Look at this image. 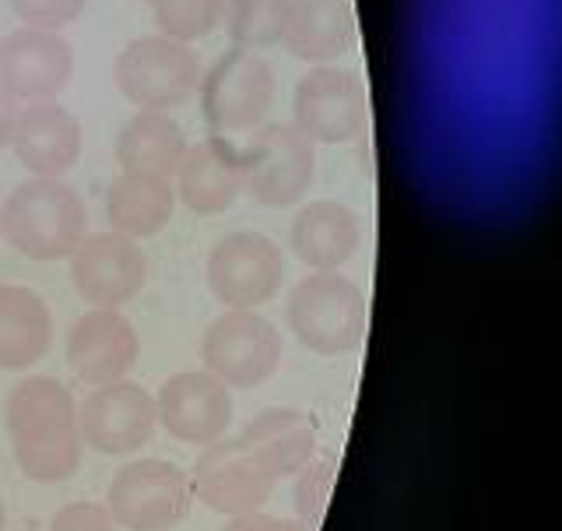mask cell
<instances>
[{
	"label": "cell",
	"instance_id": "2",
	"mask_svg": "<svg viewBox=\"0 0 562 531\" xmlns=\"http://www.w3.org/2000/svg\"><path fill=\"white\" fill-rule=\"evenodd\" d=\"M0 219H4V240L29 261H67L88 236L81 193L46 176L18 184L0 208Z\"/></svg>",
	"mask_w": 562,
	"mask_h": 531
},
{
	"label": "cell",
	"instance_id": "18",
	"mask_svg": "<svg viewBox=\"0 0 562 531\" xmlns=\"http://www.w3.org/2000/svg\"><path fill=\"white\" fill-rule=\"evenodd\" d=\"M11 148L32 176L60 180L81 163V123L57 102H32L18 117Z\"/></svg>",
	"mask_w": 562,
	"mask_h": 531
},
{
	"label": "cell",
	"instance_id": "21",
	"mask_svg": "<svg viewBox=\"0 0 562 531\" xmlns=\"http://www.w3.org/2000/svg\"><path fill=\"white\" fill-rule=\"evenodd\" d=\"M53 342L46 299L29 286H0V369H29Z\"/></svg>",
	"mask_w": 562,
	"mask_h": 531
},
{
	"label": "cell",
	"instance_id": "23",
	"mask_svg": "<svg viewBox=\"0 0 562 531\" xmlns=\"http://www.w3.org/2000/svg\"><path fill=\"white\" fill-rule=\"evenodd\" d=\"M351 43V11L345 0H292L285 35V46L295 60L327 64L341 57Z\"/></svg>",
	"mask_w": 562,
	"mask_h": 531
},
{
	"label": "cell",
	"instance_id": "11",
	"mask_svg": "<svg viewBox=\"0 0 562 531\" xmlns=\"http://www.w3.org/2000/svg\"><path fill=\"white\" fill-rule=\"evenodd\" d=\"M81 440L99 454L123 457L140 451L158 427L155 398L134 380H113L95 387L78 405Z\"/></svg>",
	"mask_w": 562,
	"mask_h": 531
},
{
	"label": "cell",
	"instance_id": "31",
	"mask_svg": "<svg viewBox=\"0 0 562 531\" xmlns=\"http://www.w3.org/2000/svg\"><path fill=\"white\" fill-rule=\"evenodd\" d=\"M4 524H8V507H4V500H0V531H4Z\"/></svg>",
	"mask_w": 562,
	"mask_h": 531
},
{
	"label": "cell",
	"instance_id": "15",
	"mask_svg": "<svg viewBox=\"0 0 562 531\" xmlns=\"http://www.w3.org/2000/svg\"><path fill=\"white\" fill-rule=\"evenodd\" d=\"M295 128L310 141H338L356 137L362 128V88L351 70L316 64L310 75L295 85L292 99Z\"/></svg>",
	"mask_w": 562,
	"mask_h": 531
},
{
	"label": "cell",
	"instance_id": "26",
	"mask_svg": "<svg viewBox=\"0 0 562 531\" xmlns=\"http://www.w3.org/2000/svg\"><path fill=\"white\" fill-rule=\"evenodd\" d=\"M148 8L158 32L180 43L204 40L225 18V0H151Z\"/></svg>",
	"mask_w": 562,
	"mask_h": 531
},
{
	"label": "cell",
	"instance_id": "28",
	"mask_svg": "<svg viewBox=\"0 0 562 531\" xmlns=\"http://www.w3.org/2000/svg\"><path fill=\"white\" fill-rule=\"evenodd\" d=\"M49 531H116V521L110 515V507L102 504H67L53 515Z\"/></svg>",
	"mask_w": 562,
	"mask_h": 531
},
{
	"label": "cell",
	"instance_id": "27",
	"mask_svg": "<svg viewBox=\"0 0 562 531\" xmlns=\"http://www.w3.org/2000/svg\"><path fill=\"white\" fill-rule=\"evenodd\" d=\"M8 4L25 22V29H43V32H57L70 22H78L85 11V0H8Z\"/></svg>",
	"mask_w": 562,
	"mask_h": 531
},
{
	"label": "cell",
	"instance_id": "7",
	"mask_svg": "<svg viewBox=\"0 0 562 531\" xmlns=\"http://www.w3.org/2000/svg\"><path fill=\"white\" fill-rule=\"evenodd\" d=\"M313 141L295 123H260L243 148V187L257 204L292 208L313 184Z\"/></svg>",
	"mask_w": 562,
	"mask_h": 531
},
{
	"label": "cell",
	"instance_id": "29",
	"mask_svg": "<svg viewBox=\"0 0 562 531\" xmlns=\"http://www.w3.org/2000/svg\"><path fill=\"white\" fill-rule=\"evenodd\" d=\"M222 531H306L299 521H285V518H271L260 515V510H250V515H236Z\"/></svg>",
	"mask_w": 562,
	"mask_h": 531
},
{
	"label": "cell",
	"instance_id": "5",
	"mask_svg": "<svg viewBox=\"0 0 562 531\" xmlns=\"http://www.w3.org/2000/svg\"><path fill=\"white\" fill-rule=\"evenodd\" d=\"M285 313L295 339L321 356L351 352L366 331V299L359 286L334 272H316L299 281Z\"/></svg>",
	"mask_w": 562,
	"mask_h": 531
},
{
	"label": "cell",
	"instance_id": "13",
	"mask_svg": "<svg viewBox=\"0 0 562 531\" xmlns=\"http://www.w3.org/2000/svg\"><path fill=\"white\" fill-rule=\"evenodd\" d=\"M75 70L70 43L57 32L18 29L0 40V88L18 102H53Z\"/></svg>",
	"mask_w": 562,
	"mask_h": 531
},
{
	"label": "cell",
	"instance_id": "8",
	"mask_svg": "<svg viewBox=\"0 0 562 531\" xmlns=\"http://www.w3.org/2000/svg\"><path fill=\"white\" fill-rule=\"evenodd\" d=\"M201 359L207 374H215L225 387L254 391L274 377L281 363V334L268 317L254 310H228L207 324Z\"/></svg>",
	"mask_w": 562,
	"mask_h": 531
},
{
	"label": "cell",
	"instance_id": "24",
	"mask_svg": "<svg viewBox=\"0 0 562 531\" xmlns=\"http://www.w3.org/2000/svg\"><path fill=\"white\" fill-rule=\"evenodd\" d=\"M243 440L250 444L268 468L278 475H295L306 472L313 447H316V430L313 419L295 412V409H271L257 416L250 427L243 430Z\"/></svg>",
	"mask_w": 562,
	"mask_h": 531
},
{
	"label": "cell",
	"instance_id": "32",
	"mask_svg": "<svg viewBox=\"0 0 562 531\" xmlns=\"http://www.w3.org/2000/svg\"><path fill=\"white\" fill-rule=\"evenodd\" d=\"M0 243H4V219H0Z\"/></svg>",
	"mask_w": 562,
	"mask_h": 531
},
{
	"label": "cell",
	"instance_id": "16",
	"mask_svg": "<svg viewBox=\"0 0 562 531\" xmlns=\"http://www.w3.org/2000/svg\"><path fill=\"white\" fill-rule=\"evenodd\" d=\"M140 339L120 310H88L67 334V366L75 377L102 387L123 380L137 366Z\"/></svg>",
	"mask_w": 562,
	"mask_h": 531
},
{
	"label": "cell",
	"instance_id": "33",
	"mask_svg": "<svg viewBox=\"0 0 562 531\" xmlns=\"http://www.w3.org/2000/svg\"><path fill=\"white\" fill-rule=\"evenodd\" d=\"M0 286H4V281H0Z\"/></svg>",
	"mask_w": 562,
	"mask_h": 531
},
{
	"label": "cell",
	"instance_id": "10",
	"mask_svg": "<svg viewBox=\"0 0 562 531\" xmlns=\"http://www.w3.org/2000/svg\"><path fill=\"white\" fill-rule=\"evenodd\" d=\"M285 278L278 243L263 233H228L207 254V289L228 310H254L278 296Z\"/></svg>",
	"mask_w": 562,
	"mask_h": 531
},
{
	"label": "cell",
	"instance_id": "17",
	"mask_svg": "<svg viewBox=\"0 0 562 531\" xmlns=\"http://www.w3.org/2000/svg\"><path fill=\"white\" fill-rule=\"evenodd\" d=\"M243 193V152L228 137L207 134L198 145H190L180 173H176V198L187 211L201 219L222 215L236 204Z\"/></svg>",
	"mask_w": 562,
	"mask_h": 531
},
{
	"label": "cell",
	"instance_id": "30",
	"mask_svg": "<svg viewBox=\"0 0 562 531\" xmlns=\"http://www.w3.org/2000/svg\"><path fill=\"white\" fill-rule=\"evenodd\" d=\"M18 117H22L18 102L0 88V148H11L14 131H18Z\"/></svg>",
	"mask_w": 562,
	"mask_h": 531
},
{
	"label": "cell",
	"instance_id": "20",
	"mask_svg": "<svg viewBox=\"0 0 562 531\" xmlns=\"http://www.w3.org/2000/svg\"><path fill=\"white\" fill-rule=\"evenodd\" d=\"M176 211V190L162 176L120 173L105 190V219L113 233L131 240H148L162 233Z\"/></svg>",
	"mask_w": 562,
	"mask_h": 531
},
{
	"label": "cell",
	"instance_id": "12",
	"mask_svg": "<svg viewBox=\"0 0 562 531\" xmlns=\"http://www.w3.org/2000/svg\"><path fill=\"white\" fill-rule=\"evenodd\" d=\"M70 278L85 303L95 310H120L123 303L140 296L148 278V261L137 240L120 233L85 236L70 257Z\"/></svg>",
	"mask_w": 562,
	"mask_h": 531
},
{
	"label": "cell",
	"instance_id": "4",
	"mask_svg": "<svg viewBox=\"0 0 562 531\" xmlns=\"http://www.w3.org/2000/svg\"><path fill=\"white\" fill-rule=\"evenodd\" d=\"M113 78L123 99L140 110L169 113L172 106L187 102L201 85V60L187 43L169 35H140L120 49Z\"/></svg>",
	"mask_w": 562,
	"mask_h": 531
},
{
	"label": "cell",
	"instance_id": "6",
	"mask_svg": "<svg viewBox=\"0 0 562 531\" xmlns=\"http://www.w3.org/2000/svg\"><path fill=\"white\" fill-rule=\"evenodd\" d=\"M105 507H110L113 521L127 531H169L193 507L190 475L162 457H140L113 475Z\"/></svg>",
	"mask_w": 562,
	"mask_h": 531
},
{
	"label": "cell",
	"instance_id": "14",
	"mask_svg": "<svg viewBox=\"0 0 562 531\" xmlns=\"http://www.w3.org/2000/svg\"><path fill=\"white\" fill-rule=\"evenodd\" d=\"M155 405L162 430L180 444L207 447L222 440L233 422V395L207 369H187V374L169 377Z\"/></svg>",
	"mask_w": 562,
	"mask_h": 531
},
{
	"label": "cell",
	"instance_id": "19",
	"mask_svg": "<svg viewBox=\"0 0 562 531\" xmlns=\"http://www.w3.org/2000/svg\"><path fill=\"white\" fill-rule=\"evenodd\" d=\"M187 148L180 123L158 110H137L116 134V163L123 173H148L169 180L180 173Z\"/></svg>",
	"mask_w": 562,
	"mask_h": 531
},
{
	"label": "cell",
	"instance_id": "25",
	"mask_svg": "<svg viewBox=\"0 0 562 531\" xmlns=\"http://www.w3.org/2000/svg\"><path fill=\"white\" fill-rule=\"evenodd\" d=\"M292 0H225V32L239 49H271L281 43Z\"/></svg>",
	"mask_w": 562,
	"mask_h": 531
},
{
	"label": "cell",
	"instance_id": "1",
	"mask_svg": "<svg viewBox=\"0 0 562 531\" xmlns=\"http://www.w3.org/2000/svg\"><path fill=\"white\" fill-rule=\"evenodd\" d=\"M14 462L32 483H64L81 468V427L75 395L53 377H29L11 387L4 405Z\"/></svg>",
	"mask_w": 562,
	"mask_h": 531
},
{
	"label": "cell",
	"instance_id": "3",
	"mask_svg": "<svg viewBox=\"0 0 562 531\" xmlns=\"http://www.w3.org/2000/svg\"><path fill=\"white\" fill-rule=\"evenodd\" d=\"M201 113L211 134H239L257 131L268 120L278 78L274 67L254 49H225L215 60V67L201 78Z\"/></svg>",
	"mask_w": 562,
	"mask_h": 531
},
{
	"label": "cell",
	"instance_id": "9",
	"mask_svg": "<svg viewBox=\"0 0 562 531\" xmlns=\"http://www.w3.org/2000/svg\"><path fill=\"white\" fill-rule=\"evenodd\" d=\"M274 483L278 475L243 436L207 444L190 472L193 500H201L207 510L225 518L260 510L271 500Z\"/></svg>",
	"mask_w": 562,
	"mask_h": 531
},
{
	"label": "cell",
	"instance_id": "22",
	"mask_svg": "<svg viewBox=\"0 0 562 531\" xmlns=\"http://www.w3.org/2000/svg\"><path fill=\"white\" fill-rule=\"evenodd\" d=\"M292 251L316 272H334L359 251V222L338 201H313L292 222Z\"/></svg>",
	"mask_w": 562,
	"mask_h": 531
}]
</instances>
